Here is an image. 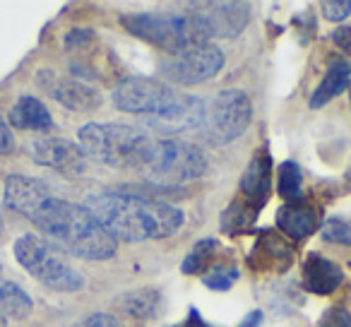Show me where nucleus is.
<instances>
[{
  "label": "nucleus",
  "mask_w": 351,
  "mask_h": 327,
  "mask_svg": "<svg viewBox=\"0 0 351 327\" xmlns=\"http://www.w3.org/2000/svg\"><path fill=\"white\" fill-rule=\"evenodd\" d=\"M121 25L137 39L169 51V56L193 44H210L191 12H132L121 17Z\"/></svg>",
  "instance_id": "20e7f679"
},
{
  "label": "nucleus",
  "mask_w": 351,
  "mask_h": 327,
  "mask_svg": "<svg viewBox=\"0 0 351 327\" xmlns=\"http://www.w3.org/2000/svg\"><path fill=\"white\" fill-rule=\"evenodd\" d=\"M260 320H263V313L253 311V313H248V315H245V320L241 322L239 327H260Z\"/></svg>",
  "instance_id": "f704fd0d"
},
{
  "label": "nucleus",
  "mask_w": 351,
  "mask_h": 327,
  "mask_svg": "<svg viewBox=\"0 0 351 327\" xmlns=\"http://www.w3.org/2000/svg\"><path fill=\"white\" fill-rule=\"evenodd\" d=\"M320 8L325 12V20L330 22H341L351 15V0H325Z\"/></svg>",
  "instance_id": "cd10ccee"
},
{
  "label": "nucleus",
  "mask_w": 351,
  "mask_h": 327,
  "mask_svg": "<svg viewBox=\"0 0 351 327\" xmlns=\"http://www.w3.org/2000/svg\"><path fill=\"white\" fill-rule=\"evenodd\" d=\"M29 154L36 164L49 167L63 176H82L87 173V156L82 147L65 137H39L29 145Z\"/></svg>",
  "instance_id": "f8f14e48"
},
{
  "label": "nucleus",
  "mask_w": 351,
  "mask_h": 327,
  "mask_svg": "<svg viewBox=\"0 0 351 327\" xmlns=\"http://www.w3.org/2000/svg\"><path fill=\"white\" fill-rule=\"evenodd\" d=\"M161 293L156 289H137L121 298V308L132 317H152L159 308Z\"/></svg>",
  "instance_id": "4be33fe9"
},
{
  "label": "nucleus",
  "mask_w": 351,
  "mask_h": 327,
  "mask_svg": "<svg viewBox=\"0 0 351 327\" xmlns=\"http://www.w3.org/2000/svg\"><path fill=\"white\" fill-rule=\"evenodd\" d=\"M215 250H217V241L215 239H202V241H197L195 245H193V250L186 255V260L181 263V272L183 274H195V272H200L202 267H205V263L207 260L215 255Z\"/></svg>",
  "instance_id": "a878e982"
},
{
  "label": "nucleus",
  "mask_w": 351,
  "mask_h": 327,
  "mask_svg": "<svg viewBox=\"0 0 351 327\" xmlns=\"http://www.w3.org/2000/svg\"><path fill=\"white\" fill-rule=\"evenodd\" d=\"M188 12L197 20L205 39H231L248 25L250 10L245 3H191Z\"/></svg>",
  "instance_id": "9d476101"
},
{
  "label": "nucleus",
  "mask_w": 351,
  "mask_h": 327,
  "mask_svg": "<svg viewBox=\"0 0 351 327\" xmlns=\"http://www.w3.org/2000/svg\"><path fill=\"white\" fill-rule=\"evenodd\" d=\"M171 94H173V89L156 82V80L125 77L113 89V104H116L118 111L135 113V116L145 118V116H152Z\"/></svg>",
  "instance_id": "9b49d317"
},
{
  "label": "nucleus",
  "mask_w": 351,
  "mask_h": 327,
  "mask_svg": "<svg viewBox=\"0 0 351 327\" xmlns=\"http://www.w3.org/2000/svg\"><path fill=\"white\" fill-rule=\"evenodd\" d=\"M12 152H15V137H12V130L0 116V154H12Z\"/></svg>",
  "instance_id": "7c9ffc66"
},
{
  "label": "nucleus",
  "mask_w": 351,
  "mask_h": 327,
  "mask_svg": "<svg viewBox=\"0 0 351 327\" xmlns=\"http://www.w3.org/2000/svg\"><path fill=\"white\" fill-rule=\"evenodd\" d=\"M84 207L113 241L125 243L169 239L183 226V212L178 207L132 188L92 193Z\"/></svg>",
  "instance_id": "f257e3e1"
},
{
  "label": "nucleus",
  "mask_w": 351,
  "mask_h": 327,
  "mask_svg": "<svg viewBox=\"0 0 351 327\" xmlns=\"http://www.w3.org/2000/svg\"><path fill=\"white\" fill-rule=\"evenodd\" d=\"M221 68H224V53L210 41V44L186 46L178 53L166 56L159 65V73L173 84H200L215 77Z\"/></svg>",
  "instance_id": "6e6552de"
},
{
  "label": "nucleus",
  "mask_w": 351,
  "mask_h": 327,
  "mask_svg": "<svg viewBox=\"0 0 351 327\" xmlns=\"http://www.w3.org/2000/svg\"><path fill=\"white\" fill-rule=\"evenodd\" d=\"M301 183H303V176H301L298 164H293V161H284L282 167H279V178H277L279 195L289 202H298L303 195Z\"/></svg>",
  "instance_id": "b1692460"
},
{
  "label": "nucleus",
  "mask_w": 351,
  "mask_h": 327,
  "mask_svg": "<svg viewBox=\"0 0 351 327\" xmlns=\"http://www.w3.org/2000/svg\"><path fill=\"white\" fill-rule=\"evenodd\" d=\"M32 313V298L15 282H0V317L25 320Z\"/></svg>",
  "instance_id": "412c9836"
},
{
  "label": "nucleus",
  "mask_w": 351,
  "mask_h": 327,
  "mask_svg": "<svg viewBox=\"0 0 351 327\" xmlns=\"http://www.w3.org/2000/svg\"><path fill=\"white\" fill-rule=\"evenodd\" d=\"M260 210H263V207L250 205L248 200H241V202L236 200L224 215V231L226 234H241V231L253 224Z\"/></svg>",
  "instance_id": "5701e85b"
},
{
  "label": "nucleus",
  "mask_w": 351,
  "mask_h": 327,
  "mask_svg": "<svg viewBox=\"0 0 351 327\" xmlns=\"http://www.w3.org/2000/svg\"><path fill=\"white\" fill-rule=\"evenodd\" d=\"M149 183L159 188L181 186L207 173V154L193 142L154 140L140 169Z\"/></svg>",
  "instance_id": "39448f33"
},
{
  "label": "nucleus",
  "mask_w": 351,
  "mask_h": 327,
  "mask_svg": "<svg viewBox=\"0 0 351 327\" xmlns=\"http://www.w3.org/2000/svg\"><path fill=\"white\" fill-rule=\"evenodd\" d=\"M291 248L287 245V241L282 236H274L272 231H263V236L255 243V250L250 255V263L253 267H277V263H282V269L291 265Z\"/></svg>",
  "instance_id": "6ab92c4d"
},
{
  "label": "nucleus",
  "mask_w": 351,
  "mask_h": 327,
  "mask_svg": "<svg viewBox=\"0 0 351 327\" xmlns=\"http://www.w3.org/2000/svg\"><path fill=\"white\" fill-rule=\"evenodd\" d=\"M253 106L243 89H224L205 101V118H202V137L210 145H229L241 137L250 125Z\"/></svg>",
  "instance_id": "0eeeda50"
},
{
  "label": "nucleus",
  "mask_w": 351,
  "mask_h": 327,
  "mask_svg": "<svg viewBox=\"0 0 351 327\" xmlns=\"http://www.w3.org/2000/svg\"><path fill=\"white\" fill-rule=\"evenodd\" d=\"M0 236H3V215H0Z\"/></svg>",
  "instance_id": "c9c22d12"
},
{
  "label": "nucleus",
  "mask_w": 351,
  "mask_h": 327,
  "mask_svg": "<svg viewBox=\"0 0 351 327\" xmlns=\"http://www.w3.org/2000/svg\"><path fill=\"white\" fill-rule=\"evenodd\" d=\"M349 80H351V65L346 60H335V63L327 68L325 77L320 80L317 89L313 92L311 97V108H322L327 101L341 94L346 87H349Z\"/></svg>",
  "instance_id": "aec40b11"
},
{
  "label": "nucleus",
  "mask_w": 351,
  "mask_h": 327,
  "mask_svg": "<svg viewBox=\"0 0 351 327\" xmlns=\"http://www.w3.org/2000/svg\"><path fill=\"white\" fill-rule=\"evenodd\" d=\"M322 239H325L327 243L351 245V221L330 219L325 226H322Z\"/></svg>",
  "instance_id": "bb28decb"
},
{
  "label": "nucleus",
  "mask_w": 351,
  "mask_h": 327,
  "mask_svg": "<svg viewBox=\"0 0 351 327\" xmlns=\"http://www.w3.org/2000/svg\"><path fill=\"white\" fill-rule=\"evenodd\" d=\"M332 41L335 46H339L344 53H351V27H337L332 32Z\"/></svg>",
  "instance_id": "2f4dec72"
},
{
  "label": "nucleus",
  "mask_w": 351,
  "mask_h": 327,
  "mask_svg": "<svg viewBox=\"0 0 351 327\" xmlns=\"http://www.w3.org/2000/svg\"><path fill=\"white\" fill-rule=\"evenodd\" d=\"M317 327H351V313L346 308H332L322 315Z\"/></svg>",
  "instance_id": "c85d7f7f"
},
{
  "label": "nucleus",
  "mask_w": 351,
  "mask_h": 327,
  "mask_svg": "<svg viewBox=\"0 0 351 327\" xmlns=\"http://www.w3.org/2000/svg\"><path fill=\"white\" fill-rule=\"evenodd\" d=\"M15 258L36 282L44 287L53 289V291L73 293L84 287V277L65 263L58 248L49 243L46 239L36 234H25L15 241Z\"/></svg>",
  "instance_id": "423d86ee"
},
{
  "label": "nucleus",
  "mask_w": 351,
  "mask_h": 327,
  "mask_svg": "<svg viewBox=\"0 0 351 327\" xmlns=\"http://www.w3.org/2000/svg\"><path fill=\"white\" fill-rule=\"evenodd\" d=\"M94 39V32L92 29H73L68 36H65V46L68 49H73V46H82L87 44V41Z\"/></svg>",
  "instance_id": "473e14b6"
},
{
  "label": "nucleus",
  "mask_w": 351,
  "mask_h": 327,
  "mask_svg": "<svg viewBox=\"0 0 351 327\" xmlns=\"http://www.w3.org/2000/svg\"><path fill=\"white\" fill-rule=\"evenodd\" d=\"M239 282V267L234 263H221L215 265L210 272L202 277V284L212 291H229L234 284Z\"/></svg>",
  "instance_id": "393cba45"
},
{
  "label": "nucleus",
  "mask_w": 351,
  "mask_h": 327,
  "mask_svg": "<svg viewBox=\"0 0 351 327\" xmlns=\"http://www.w3.org/2000/svg\"><path fill=\"white\" fill-rule=\"evenodd\" d=\"M277 226L293 241H303L320 226V212L308 202H289L277 210Z\"/></svg>",
  "instance_id": "dca6fc26"
},
{
  "label": "nucleus",
  "mask_w": 351,
  "mask_h": 327,
  "mask_svg": "<svg viewBox=\"0 0 351 327\" xmlns=\"http://www.w3.org/2000/svg\"><path fill=\"white\" fill-rule=\"evenodd\" d=\"M269 186H272V159H269V152L263 149L253 156L243 178H241V195L250 205L263 207L269 195Z\"/></svg>",
  "instance_id": "2eb2a0df"
},
{
  "label": "nucleus",
  "mask_w": 351,
  "mask_h": 327,
  "mask_svg": "<svg viewBox=\"0 0 351 327\" xmlns=\"http://www.w3.org/2000/svg\"><path fill=\"white\" fill-rule=\"evenodd\" d=\"M29 221H34L53 248L75 258L108 260L116 255L118 243L101 229L92 212L84 205H75L53 193L32 212Z\"/></svg>",
  "instance_id": "f03ea898"
},
{
  "label": "nucleus",
  "mask_w": 351,
  "mask_h": 327,
  "mask_svg": "<svg viewBox=\"0 0 351 327\" xmlns=\"http://www.w3.org/2000/svg\"><path fill=\"white\" fill-rule=\"evenodd\" d=\"M77 137L84 156L113 169H142L154 145L145 130L118 123H87L80 128Z\"/></svg>",
  "instance_id": "7ed1b4c3"
},
{
  "label": "nucleus",
  "mask_w": 351,
  "mask_h": 327,
  "mask_svg": "<svg viewBox=\"0 0 351 327\" xmlns=\"http://www.w3.org/2000/svg\"><path fill=\"white\" fill-rule=\"evenodd\" d=\"M77 327H123V322L116 320L113 315H108V313H94V315L84 317Z\"/></svg>",
  "instance_id": "c756f323"
},
{
  "label": "nucleus",
  "mask_w": 351,
  "mask_h": 327,
  "mask_svg": "<svg viewBox=\"0 0 351 327\" xmlns=\"http://www.w3.org/2000/svg\"><path fill=\"white\" fill-rule=\"evenodd\" d=\"M51 195V188L44 181L32 176H22V173H12L5 178V193H3V200L10 207L12 212L27 217L29 219L32 212Z\"/></svg>",
  "instance_id": "4468645a"
},
{
  "label": "nucleus",
  "mask_w": 351,
  "mask_h": 327,
  "mask_svg": "<svg viewBox=\"0 0 351 327\" xmlns=\"http://www.w3.org/2000/svg\"><path fill=\"white\" fill-rule=\"evenodd\" d=\"M173 327H212V325L200 315V311H197V308H191V313H188L186 320L178 322V325H173Z\"/></svg>",
  "instance_id": "72a5a7b5"
},
{
  "label": "nucleus",
  "mask_w": 351,
  "mask_h": 327,
  "mask_svg": "<svg viewBox=\"0 0 351 327\" xmlns=\"http://www.w3.org/2000/svg\"><path fill=\"white\" fill-rule=\"evenodd\" d=\"M349 104H351V92H349Z\"/></svg>",
  "instance_id": "4c0bfd02"
},
{
  "label": "nucleus",
  "mask_w": 351,
  "mask_h": 327,
  "mask_svg": "<svg viewBox=\"0 0 351 327\" xmlns=\"http://www.w3.org/2000/svg\"><path fill=\"white\" fill-rule=\"evenodd\" d=\"M205 118V101L193 94L173 92L152 116H145L142 123L152 130H159L164 135H181L188 130H200Z\"/></svg>",
  "instance_id": "1a4fd4ad"
},
{
  "label": "nucleus",
  "mask_w": 351,
  "mask_h": 327,
  "mask_svg": "<svg viewBox=\"0 0 351 327\" xmlns=\"http://www.w3.org/2000/svg\"><path fill=\"white\" fill-rule=\"evenodd\" d=\"M36 82L46 89L49 97H53L58 104L73 108V111H94L101 106V94L89 84L80 82L75 77H63L56 75L53 70L44 68L36 77Z\"/></svg>",
  "instance_id": "ddd939ff"
},
{
  "label": "nucleus",
  "mask_w": 351,
  "mask_h": 327,
  "mask_svg": "<svg viewBox=\"0 0 351 327\" xmlns=\"http://www.w3.org/2000/svg\"><path fill=\"white\" fill-rule=\"evenodd\" d=\"M341 282H344V272L339 265L322 255H308V260L303 263V287L308 291L325 296L339 289Z\"/></svg>",
  "instance_id": "f3484780"
},
{
  "label": "nucleus",
  "mask_w": 351,
  "mask_h": 327,
  "mask_svg": "<svg viewBox=\"0 0 351 327\" xmlns=\"http://www.w3.org/2000/svg\"><path fill=\"white\" fill-rule=\"evenodd\" d=\"M10 125L20 128V130L46 132L53 128V118H51L49 108H46L39 99L25 94V97L17 99V104L10 108Z\"/></svg>",
  "instance_id": "a211bd4d"
},
{
  "label": "nucleus",
  "mask_w": 351,
  "mask_h": 327,
  "mask_svg": "<svg viewBox=\"0 0 351 327\" xmlns=\"http://www.w3.org/2000/svg\"><path fill=\"white\" fill-rule=\"evenodd\" d=\"M0 327H5V317H0Z\"/></svg>",
  "instance_id": "e433bc0d"
},
{
  "label": "nucleus",
  "mask_w": 351,
  "mask_h": 327,
  "mask_svg": "<svg viewBox=\"0 0 351 327\" xmlns=\"http://www.w3.org/2000/svg\"><path fill=\"white\" fill-rule=\"evenodd\" d=\"M0 272H3V267H0Z\"/></svg>",
  "instance_id": "58836bf2"
}]
</instances>
